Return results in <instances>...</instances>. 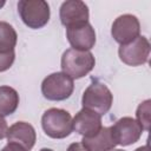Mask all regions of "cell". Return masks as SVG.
Wrapping results in <instances>:
<instances>
[{"instance_id":"6da1fadb","label":"cell","mask_w":151,"mask_h":151,"mask_svg":"<svg viewBox=\"0 0 151 151\" xmlns=\"http://www.w3.org/2000/svg\"><path fill=\"white\" fill-rule=\"evenodd\" d=\"M96 60L90 51H78L68 48L61 57V70L72 79H79L90 73L94 67Z\"/></svg>"},{"instance_id":"7a4b0ae2","label":"cell","mask_w":151,"mask_h":151,"mask_svg":"<svg viewBox=\"0 0 151 151\" xmlns=\"http://www.w3.org/2000/svg\"><path fill=\"white\" fill-rule=\"evenodd\" d=\"M41 125L45 133L54 139H61L67 136L73 130L71 114L61 109H48L44 112L41 117Z\"/></svg>"},{"instance_id":"3957f363","label":"cell","mask_w":151,"mask_h":151,"mask_svg":"<svg viewBox=\"0 0 151 151\" xmlns=\"http://www.w3.org/2000/svg\"><path fill=\"white\" fill-rule=\"evenodd\" d=\"M113 96L109 87L99 81L92 83L83 94V107L97 112L98 114H105L112 106Z\"/></svg>"},{"instance_id":"277c9868","label":"cell","mask_w":151,"mask_h":151,"mask_svg":"<svg viewBox=\"0 0 151 151\" xmlns=\"http://www.w3.org/2000/svg\"><path fill=\"white\" fill-rule=\"evenodd\" d=\"M18 11L24 24L31 28H40L50 20V6L44 0H20Z\"/></svg>"},{"instance_id":"5b68a950","label":"cell","mask_w":151,"mask_h":151,"mask_svg":"<svg viewBox=\"0 0 151 151\" xmlns=\"http://www.w3.org/2000/svg\"><path fill=\"white\" fill-rule=\"evenodd\" d=\"M74 88L73 79L64 72H55L47 76L41 84V92L48 100H65Z\"/></svg>"},{"instance_id":"8992f818","label":"cell","mask_w":151,"mask_h":151,"mask_svg":"<svg viewBox=\"0 0 151 151\" xmlns=\"http://www.w3.org/2000/svg\"><path fill=\"white\" fill-rule=\"evenodd\" d=\"M120 60L129 66H139L147 61L150 42L145 37H138L129 44L120 45L118 50Z\"/></svg>"},{"instance_id":"52a82bcc","label":"cell","mask_w":151,"mask_h":151,"mask_svg":"<svg viewBox=\"0 0 151 151\" xmlns=\"http://www.w3.org/2000/svg\"><path fill=\"white\" fill-rule=\"evenodd\" d=\"M110 129L116 144H119L122 146L134 144L136 142H138L143 132L139 123L131 117H123L118 119Z\"/></svg>"},{"instance_id":"ba28073f","label":"cell","mask_w":151,"mask_h":151,"mask_svg":"<svg viewBox=\"0 0 151 151\" xmlns=\"http://www.w3.org/2000/svg\"><path fill=\"white\" fill-rule=\"evenodd\" d=\"M140 32V24L137 17L132 14H123L118 17L111 28V34L113 39L119 42L120 45H125L134 40L139 37Z\"/></svg>"},{"instance_id":"9c48e42d","label":"cell","mask_w":151,"mask_h":151,"mask_svg":"<svg viewBox=\"0 0 151 151\" xmlns=\"http://www.w3.org/2000/svg\"><path fill=\"white\" fill-rule=\"evenodd\" d=\"M66 35L72 48L78 51H88L96 44V32L88 21L67 27Z\"/></svg>"},{"instance_id":"30bf717a","label":"cell","mask_w":151,"mask_h":151,"mask_svg":"<svg viewBox=\"0 0 151 151\" xmlns=\"http://www.w3.org/2000/svg\"><path fill=\"white\" fill-rule=\"evenodd\" d=\"M60 21L67 28L88 21V7L80 0H68L60 6Z\"/></svg>"},{"instance_id":"8fae6325","label":"cell","mask_w":151,"mask_h":151,"mask_svg":"<svg viewBox=\"0 0 151 151\" xmlns=\"http://www.w3.org/2000/svg\"><path fill=\"white\" fill-rule=\"evenodd\" d=\"M73 130L84 137H93L101 126V116L94 111L83 107L72 119Z\"/></svg>"},{"instance_id":"7c38bea8","label":"cell","mask_w":151,"mask_h":151,"mask_svg":"<svg viewBox=\"0 0 151 151\" xmlns=\"http://www.w3.org/2000/svg\"><path fill=\"white\" fill-rule=\"evenodd\" d=\"M6 138L8 142L18 143L26 151H29L35 144L37 136L34 127L31 124L25 122H18L13 124L11 127H8Z\"/></svg>"},{"instance_id":"4fadbf2b","label":"cell","mask_w":151,"mask_h":151,"mask_svg":"<svg viewBox=\"0 0 151 151\" xmlns=\"http://www.w3.org/2000/svg\"><path fill=\"white\" fill-rule=\"evenodd\" d=\"M81 144L88 151H109L117 145L110 127H101L93 137H83Z\"/></svg>"},{"instance_id":"5bb4252c","label":"cell","mask_w":151,"mask_h":151,"mask_svg":"<svg viewBox=\"0 0 151 151\" xmlns=\"http://www.w3.org/2000/svg\"><path fill=\"white\" fill-rule=\"evenodd\" d=\"M19 105L18 92L9 86H0V116L14 113Z\"/></svg>"},{"instance_id":"9a60e30c","label":"cell","mask_w":151,"mask_h":151,"mask_svg":"<svg viewBox=\"0 0 151 151\" xmlns=\"http://www.w3.org/2000/svg\"><path fill=\"white\" fill-rule=\"evenodd\" d=\"M18 35L15 29L6 21H0V53L13 52Z\"/></svg>"},{"instance_id":"2e32d148","label":"cell","mask_w":151,"mask_h":151,"mask_svg":"<svg viewBox=\"0 0 151 151\" xmlns=\"http://www.w3.org/2000/svg\"><path fill=\"white\" fill-rule=\"evenodd\" d=\"M150 100H145L142 104H139L136 116H137V122L142 126L143 130L149 131L150 129Z\"/></svg>"},{"instance_id":"e0dca14e","label":"cell","mask_w":151,"mask_h":151,"mask_svg":"<svg viewBox=\"0 0 151 151\" xmlns=\"http://www.w3.org/2000/svg\"><path fill=\"white\" fill-rule=\"evenodd\" d=\"M15 59V53L8 52V53H0V72L7 71L14 63Z\"/></svg>"},{"instance_id":"ac0fdd59","label":"cell","mask_w":151,"mask_h":151,"mask_svg":"<svg viewBox=\"0 0 151 151\" xmlns=\"http://www.w3.org/2000/svg\"><path fill=\"white\" fill-rule=\"evenodd\" d=\"M1 151H26V150H25L20 144H18V143L8 142L7 145H6Z\"/></svg>"},{"instance_id":"d6986e66","label":"cell","mask_w":151,"mask_h":151,"mask_svg":"<svg viewBox=\"0 0 151 151\" xmlns=\"http://www.w3.org/2000/svg\"><path fill=\"white\" fill-rule=\"evenodd\" d=\"M7 130H8L7 123H6L5 118L2 116H0V140L7 136Z\"/></svg>"},{"instance_id":"ffe728a7","label":"cell","mask_w":151,"mask_h":151,"mask_svg":"<svg viewBox=\"0 0 151 151\" xmlns=\"http://www.w3.org/2000/svg\"><path fill=\"white\" fill-rule=\"evenodd\" d=\"M67 151H88L81 143H73L67 147Z\"/></svg>"},{"instance_id":"44dd1931","label":"cell","mask_w":151,"mask_h":151,"mask_svg":"<svg viewBox=\"0 0 151 151\" xmlns=\"http://www.w3.org/2000/svg\"><path fill=\"white\" fill-rule=\"evenodd\" d=\"M134 151H150V147H149V144H146L145 146H140L138 149H136Z\"/></svg>"},{"instance_id":"7402d4cb","label":"cell","mask_w":151,"mask_h":151,"mask_svg":"<svg viewBox=\"0 0 151 151\" xmlns=\"http://www.w3.org/2000/svg\"><path fill=\"white\" fill-rule=\"evenodd\" d=\"M109 151H124V150H120V149H111Z\"/></svg>"},{"instance_id":"603a6c76","label":"cell","mask_w":151,"mask_h":151,"mask_svg":"<svg viewBox=\"0 0 151 151\" xmlns=\"http://www.w3.org/2000/svg\"><path fill=\"white\" fill-rule=\"evenodd\" d=\"M40 151H53V150H51V149H46V147H45V149H41Z\"/></svg>"},{"instance_id":"cb8c5ba5","label":"cell","mask_w":151,"mask_h":151,"mask_svg":"<svg viewBox=\"0 0 151 151\" xmlns=\"http://www.w3.org/2000/svg\"><path fill=\"white\" fill-rule=\"evenodd\" d=\"M4 5H5V1H0V8H1Z\"/></svg>"}]
</instances>
